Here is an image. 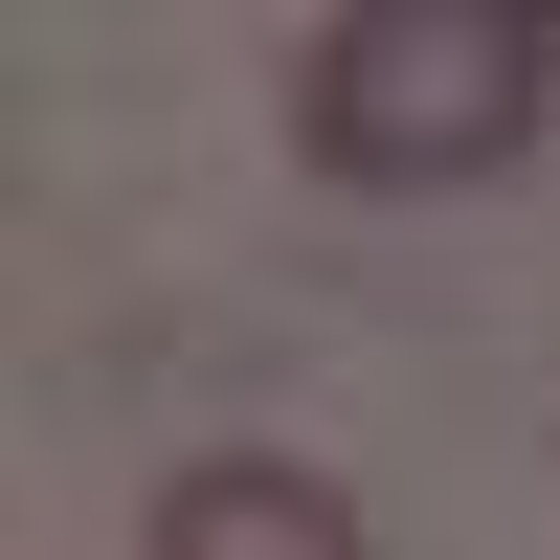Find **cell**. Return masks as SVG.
Instances as JSON below:
<instances>
[{
  "label": "cell",
  "mask_w": 560,
  "mask_h": 560,
  "mask_svg": "<svg viewBox=\"0 0 560 560\" xmlns=\"http://www.w3.org/2000/svg\"><path fill=\"white\" fill-rule=\"evenodd\" d=\"M538 45H560V23H538Z\"/></svg>",
  "instance_id": "3957f363"
},
{
  "label": "cell",
  "mask_w": 560,
  "mask_h": 560,
  "mask_svg": "<svg viewBox=\"0 0 560 560\" xmlns=\"http://www.w3.org/2000/svg\"><path fill=\"white\" fill-rule=\"evenodd\" d=\"M135 560H359V493L292 471V448H202V471L158 493V538Z\"/></svg>",
  "instance_id": "7a4b0ae2"
},
{
  "label": "cell",
  "mask_w": 560,
  "mask_h": 560,
  "mask_svg": "<svg viewBox=\"0 0 560 560\" xmlns=\"http://www.w3.org/2000/svg\"><path fill=\"white\" fill-rule=\"evenodd\" d=\"M560 113V45L516 0H337L292 45V158L359 202H448V179H516Z\"/></svg>",
  "instance_id": "6da1fadb"
}]
</instances>
